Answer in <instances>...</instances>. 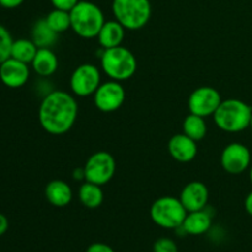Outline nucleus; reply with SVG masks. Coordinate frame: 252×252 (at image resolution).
<instances>
[{"mask_svg": "<svg viewBox=\"0 0 252 252\" xmlns=\"http://www.w3.org/2000/svg\"><path fill=\"white\" fill-rule=\"evenodd\" d=\"M78 112V102L74 96L63 90L51 91L39 105V125L49 134L62 135L75 125Z\"/></svg>", "mask_w": 252, "mask_h": 252, "instance_id": "nucleus-1", "label": "nucleus"}, {"mask_svg": "<svg viewBox=\"0 0 252 252\" xmlns=\"http://www.w3.org/2000/svg\"><path fill=\"white\" fill-rule=\"evenodd\" d=\"M252 108L239 98L221 101L213 115L214 122L219 129L228 133H239L250 127Z\"/></svg>", "mask_w": 252, "mask_h": 252, "instance_id": "nucleus-2", "label": "nucleus"}, {"mask_svg": "<svg viewBox=\"0 0 252 252\" xmlns=\"http://www.w3.org/2000/svg\"><path fill=\"white\" fill-rule=\"evenodd\" d=\"M71 30L81 38L91 39L97 37L105 24V15L98 5L93 1L80 0L70 10Z\"/></svg>", "mask_w": 252, "mask_h": 252, "instance_id": "nucleus-3", "label": "nucleus"}, {"mask_svg": "<svg viewBox=\"0 0 252 252\" xmlns=\"http://www.w3.org/2000/svg\"><path fill=\"white\" fill-rule=\"evenodd\" d=\"M100 59L103 73L111 80H128L137 71V58L126 47L118 46L115 48L102 49Z\"/></svg>", "mask_w": 252, "mask_h": 252, "instance_id": "nucleus-4", "label": "nucleus"}, {"mask_svg": "<svg viewBox=\"0 0 252 252\" xmlns=\"http://www.w3.org/2000/svg\"><path fill=\"white\" fill-rule=\"evenodd\" d=\"M112 12L126 30L137 31L149 22L152 4L149 0H113Z\"/></svg>", "mask_w": 252, "mask_h": 252, "instance_id": "nucleus-5", "label": "nucleus"}, {"mask_svg": "<svg viewBox=\"0 0 252 252\" xmlns=\"http://www.w3.org/2000/svg\"><path fill=\"white\" fill-rule=\"evenodd\" d=\"M186 216L187 211L180 198L172 196L160 197L150 207L152 220L164 229L181 228Z\"/></svg>", "mask_w": 252, "mask_h": 252, "instance_id": "nucleus-6", "label": "nucleus"}, {"mask_svg": "<svg viewBox=\"0 0 252 252\" xmlns=\"http://www.w3.org/2000/svg\"><path fill=\"white\" fill-rule=\"evenodd\" d=\"M85 181L103 186L113 179L116 174V160L110 153H94L84 166Z\"/></svg>", "mask_w": 252, "mask_h": 252, "instance_id": "nucleus-7", "label": "nucleus"}, {"mask_svg": "<svg viewBox=\"0 0 252 252\" xmlns=\"http://www.w3.org/2000/svg\"><path fill=\"white\" fill-rule=\"evenodd\" d=\"M101 85V71L95 64L79 65L70 76V89L79 97H86L96 93Z\"/></svg>", "mask_w": 252, "mask_h": 252, "instance_id": "nucleus-8", "label": "nucleus"}, {"mask_svg": "<svg viewBox=\"0 0 252 252\" xmlns=\"http://www.w3.org/2000/svg\"><path fill=\"white\" fill-rule=\"evenodd\" d=\"M94 103L101 112L110 113L120 110L126 101V90L121 81L108 80L101 83L94 94Z\"/></svg>", "mask_w": 252, "mask_h": 252, "instance_id": "nucleus-9", "label": "nucleus"}, {"mask_svg": "<svg viewBox=\"0 0 252 252\" xmlns=\"http://www.w3.org/2000/svg\"><path fill=\"white\" fill-rule=\"evenodd\" d=\"M220 93L216 88L212 86H199L196 90L192 91L189 97V113L208 117L213 116L221 103Z\"/></svg>", "mask_w": 252, "mask_h": 252, "instance_id": "nucleus-10", "label": "nucleus"}, {"mask_svg": "<svg viewBox=\"0 0 252 252\" xmlns=\"http://www.w3.org/2000/svg\"><path fill=\"white\" fill-rule=\"evenodd\" d=\"M220 165L228 174H243L251 166L250 149L243 143H230L221 152Z\"/></svg>", "mask_w": 252, "mask_h": 252, "instance_id": "nucleus-11", "label": "nucleus"}, {"mask_svg": "<svg viewBox=\"0 0 252 252\" xmlns=\"http://www.w3.org/2000/svg\"><path fill=\"white\" fill-rule=\"evenodd\" d=\"M29 64L15 58H7L0 64V81L10 89L22 88L29 81Z\"/></svg>", "mask_w": 252, "mask_h": 252, "instance_id": "nucleus-12", "label": "nucleus"}, {"mask_svg": "<svg viewBox=\"0 0 252 252\" xmlns=\"http://www.w3.org/2000/svg\"><path fill=\"white\" fill-rule=\"evenodd\" d=\"M209 199L208 187L201 181H192L182 189L180 201L189 212H196L206 209Z\"/></svg>", "mask_w": 252, "mask_h": 252, "instance_id": "nucleus-13", "label": "nucleus"}, {"mask_svg": "<svg viewBox=\"0 0 252 252\" xmlns=\"http://www.w3.org/2000/svg\"><path fill=\"white\" fill-rule=\"evenodd\" d=\"M170 155L172 159L179 162H189L196 158L198 148L197 142L186 135L185 133L172 135L167 145Z\"/></svg>", "mask_w": 252, "mask_h": 252, "instance_id": "nucleus-14", "label": "nucleus"}, {"mask_svg": "<svg viewBox=\"0 0 252 252\" xmlns=\"http://www.w3.org/2000/svg\"><path fill=\"white\" fill-rule=\"evenodd\" d=\"M44 196L52 206L63 208L70 204L73 199V189L63 180H53L47 184Z\"/></svg>", "mask_w": 252, "mask_h": 252, "instance_id": "nucleus-15", "label": "nucleus"}, {"mask_svg": "<svg viewBox=\"0 0 252 252\" xmlns=\"http://www.w3.org/2000/svg\"><path fill=\"white\" fill-rule=\"evenodd\" d=\"M126 29L117 21V20H110L103 24L100 32L97 34V39L102 49L115 48L122 44L125 39Z\"/></svg>", "mask_w": 252, "mask_h": 252, "instance_id": "nucleus-16", "label": "nucleus"}, {"mask_svg": "<svg viewBox=\"0 0 252 252\" xmlns=\"http://www.w3.org/2000/svg\"><path fill=\"white\" fill-rule=\"evenodd\" d=\"M212 216L206 211L189 212L181 229L189 235H203L211 229Z\"/></svg>", "mask_w": 252, "mask_h": 252, "instance_id": "nucleus-17", "label": "nucleus"}, {"mask_svg": "<svg viewBox=\"0 0 252 252\" xmlns=\"http://www.w3.org/2000/svg\"><path fill=\"white\" fill-rule=\"evenodd\" d=\"M31 65L37 75L48 78L58 69V58L51 48H38Z\"/></svg>", "mask_w": 252, "mask_h": 252, "instance_id": "nucleus-18", "label": "nucleus"}, {"mask_svg": "<svg viewBox=\"0 0 252 252\" xmlns=\"http://www.w3.org/2000/svg\"><path fill=\"white\" fill-rule=\"evenodd\" d=\"M31 39L38 48H51L58 39V33L49 27L46 19H39L32 26Z\"/></svg>", "mask_w": 252, "mask_h": 252, "instance_id": "nucleus-19", "label": "nucleus"}, {"mask_svg": "<svg viewBox=\"0 0 252 252\" xmlns=\"http://www.w3.org/2000/svg\"><path fill=\"white\" fill-rule=\"evenodd\" d=\"M79 199L81 204L89 209H95L102 204L103 191L101 186L85 181L79 189Z\"/></svg>", "mask_w": 252, "mask_h": 252, "instance_id": "nucleus-20", "label": "nucleus"}, {"mask_svg": "<svg viewBox=\"0 0 252 252\" xmlns=\"http://www.w3.org/2000/svg\"><path fill=\"white\" fill-rule=\"evenodd\" d=\"M38 47L34 44L32 39L29 38H19L14 39V43L11 47V58L17 59L20 62H24L26 64H31L36 56Z\"/></svg>", "mask_w": 252, "mask_h": 252, "instance_id": "nucleus-21", "label": "nucleus"}, {"mask_svg": "<svg viewBox=\"0 0 252 252\" xmlns=\"http://www.w3.org/2000/svg\"><path fill=\"white\" fill-rule=\"evenodd\" d=\"M182 130L189 138H192L196 142H199L207 134V123L204 121V117L189 113L182 123Z\"/></svg>", "mask_w": 252, "mask_h": 252, "instance_id": "nucleus-22", "label": "nucleus"}, {"mask_svg": "<svg viewBox=\"0 0 252 252\" xmlns=\"http://www.w3.org/2000/svg\"><path fill=\"white\" fill-rule=\"evenodd\" d=\"M44 19H46L49 27L58 34L62 33V32H65L66 30L71 29L70 11H65V10L61 9H53L46 17H44Z\"/></svg>", "mask_w": 252, "mask_h": 252, "instance_id": "nucleus-23", "label": "nucleus"}, {"mask_svg": "<svg viewBox=\"0 0 252 252\" xmlns=\"http://www.w3.org/2000/svg\"><path fill=\"white\" fill-rule=\"evenodd\" d=\"M14 43L11 33L9 30L0 24V64L11 57V47Z\"/></svg>", "mask_w": 252, "mask_h": 252, "instance_id": "nucleus-24", "label": "nucleus"}, {"mask_svg": "<svg viewBox=\"0 0 252 252\" xmlns=\"http://www.w3.org/2000/svg\"><path fill=\"white\" fill-rule=\"evenodd\" d=\"M153 252H179V248L172 239L160 238L154 243Z\"/></svg>", "mask_w": 252, "mask_h": 252, "instance_id": "nucleus-25", "label": "nucleus"}, {"mask_svg": "<svg viewBox=\"0 0 252 252\" xmlns=\"http://www.w3.org/2000/svg\"><path fill=\"white\" fill-rule=\"evenodd\" d=\"M79 1L80 0H51L54 9L65 10V11H70Z\"/></svg>", "mask_w": 252, "mask_h": 252, "instance_id": "nucleus-26", "label": "nucleus"}, {"mask_svg": "<svg viewBox=\"0 0 252 252\" xmlns=\"http://www.w3.org/2000/svg\"><path fill=\"white\" fill-rule=\"evenodd\" d=\"M86 252H116L110 245L103 243H94L86 249Z\"/></svg>", "mask_w": 252, "mask_h": 252, "instance_id": "nucleus-27", "label": "nucleus"}, {"mask_svg": "<svg viewBox=\"0 0 252 252\" xmlns=\"http://www.w3.org/2000/svg\"><path fill=\"white\" fill-rule=\"evenodd\" d=\"M25 0H0V6L4 9H16Z\"/></svg>", "mask_w": 252, "mask_h": 252, "instance_id": "nucleus-28", "label": "nucleus"}, {"mask_svg": "<svg viewBox=\"0 0 252 252\" xmlns=\"http://www.w3.org/2000/svg\"><path fill=\"white\" fill-rule=\"evenodd\" d=\"M7 229H9V220H7V218L4 214L0 213V236L4 235L7 231Z\"/></svg>", "mask_w": 252, "mask_h": 252, "instance_id": "nucleus-29", "label": "nucleus"}, {"mask_svg": "<svg viewBox=\"0 0 252 252\" xmlns=\"http://www.w3.org/2000/svg\"><path fill=\"white\" fill-rule=\"evenodd\" d=\"M244 207H245L246 213L252 217V191L249 192L248 196H246L245 202H244Z\"/></svg>", "mask_w": 252, "mask_h": 252, "instance_id": "nucleus-30", "label": "nucleus"}, {"mask_svg": "<svg viewBox=\"0 0 252 252\" xmlns=\"http://www.w3.org/2000/svg\"><path fill=\"white\" fill-rule=\"evenodd\" d=\"M74 180H85V171L83 169H75L73 172Z\"/></svg>", "mask_w": 252, "mask_h": 252, "instance_id": "nucleus-31", "label": "nucleus"}, {"mask_svg": "<svg viewBox=\"0 0 252 252\" xmlns=\"http://www.w3.org/2000/svg\"><path fill=\"white\" fill-rule=\"evenodd\" d=\"M249 177H250V182H251V185H252V164H251V166H250V174H249Z\"/></svg>", "mask_w": 252, "mask_h": 252, "instance_id": "nucleus-32", "label": "nucleus"}, {"mask_svg": "<svg viewBox=\"0 0 252 252\" xmlns=\"http://www.w3.org/2000/svg\"><path fill=\"white\" fill-rule=\"evenodd\" d=\"M249 128H251V130H252V117H251V121H250V127Z\"/></svg>", "mask_w": 252, "mask_h": 252, "instance_id": "nucleus-33", "label": "nucleus"}]
</instances>
